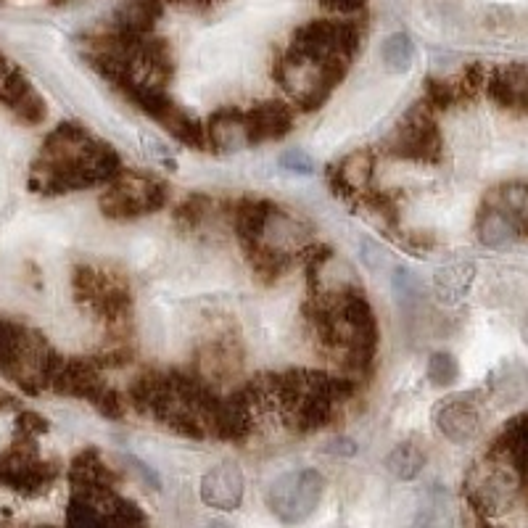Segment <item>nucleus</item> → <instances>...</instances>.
<instances>
[{
	"mask_svg": "<svg viewBox=\"0 0 528 528\" xmlns=\"http://www.w3.org/2000/svg\"><path fill=\"white\" fill-rule=\"evenodd\" d=\"M333 249L325 243H309L301 264L307 272V301L304 320L315 338L317 352L344 370L346 378H367L373 373L381 330L378 317L354 278H336L328 264Z\"/></svg>",
	"mask_w": 528,
	"mask_h": 528,
	"instance_id": "obj_1",
	"label": "nucleus"
},
{
	"mask_svg": "<svg viewBox=\"0 0 528 528\" xmlns=\"http://www.w3.org/2000/svg\"><path fill=\"white\" fill-rule=\"evenodd\" d=\"M362 51L360 24L346 19H315L296 27L272 66V77L291 109L317 111L346 80Z\"/></svg>",
	"mask_w": 528,
	"mask_h": 528,
	"instance_id": "obj_2",
	"label": "nucleus"
},
{
	"mask_svg": "<svg viewBox=\"0 0 528 528\" xmlns=\"http://www.w3.org/2000/svg\"><path fill=\"white\" fill-rule=\"evenodd\" d=\"M241 386L254 407L259 428L272 420L294 436H312L338 423L357 394L352 378L320 367L259 373Z\"/></svg>",
	"mask_w": 528,
	"mask_h": 528,
	"instance_id": "obj_3",
	"label": "nucleus"
},
{
	"mask_svg": "<svg viewBox=\"0 0 528 528\" xmlns=\"http://www.w3.org/2000/svg\"><path fill=\"white\" fill-rule=\"evenodd\" d=\"M127 404L183 439H217L222 394L193 370L143 367L127 386Z\"/></svg>",
	"mask_w": 528,
	"mask_h": 528,
	"instance_id": "obj_4",
	"label": "nucleus"
},
{
	"mask_svg": "<svg viewBox=\"0 0 528 528\" xmlns=\"http://www.w3.org/2000/svg\"><path fill=\"white\" fill-rule=\"evenodd\" d=\"M122 169V156L111 143L77 122H61L40 143L27 188L37 196H66L111 183Z\"/></svg>",
	"mask_w": 528,
	"mask_h": 528,
	"instance_id": "obj_5",
	"label": "nucleus"
},
{
	"mask_svg": "<svg viewBox=\"0 0 528 528\" xmlns=\"http://www.w3.org/2000/svg\"><path fill=\"white\" fill-rule=\"evenodd\" d=\"M233 233L251 272L262 283H275L307 249V230L264 196H241L233 204Z\"/></svg>",
	"mask_w": 528,
	"mask_h": 528,
	"instance_id": "obj_6",
	"label": "nucleus"
},
{
	"mask_svg": "<svg viewBox=\"0 0 528 528\" xmlns=\"http://www.w3.org/2000/svg\"><path fill=\"white\" fill-rule=\"evenodd\" d=\"M82 56L119 96L135 88H169L175 77V56L167 40L135 32L106 30L85 40Z\"/></svg>",
	"mask_w": 528,
	"mask_h": 528,
	"instance_id": "obj_7",
	"label": "nucleus"
},
{
	"mask_svg": "<svg viewBox=\"0 0 528 528\" xmlns=\"http://www.w3.org/2000/svg\"><path fill=\"white\" fill-rule=\"evenodd\" d=\"M72 296L77 307L96 320L106 344H132L130 280L109 264H77L72 270Z\"/></svg>",
	"mask_w": 528,
	"mask_h": 528,
	"instance_id": "obj_8",
	"label": "nucleus"
},
{
	"mask_svg": "<svg viewBox=\"0 0 528 528\" xmlns=\"http://www.w3.org/2000/svg\"><path fill=\"white\" fill-rule=\"evenodd\" d=\"M59 360L61 354L40 330L0 317V375L16 389L30 396L51 391Z\"/></svg>",
	"mask_w": 528,
	"mask_h": 528,
	"instance_id": "obj_9",
	"label": "nucleus"
},
{
	"mask_svg": "<svg viewBox=\"0 0 528 528\" xmlns=\"http://www.w3.org/2000/svg\"><path fill=\"white\" fill-rule=\"evenodd\" d=\"M51 391L69 399H82L106 420H122L127 415V396L119 394L109 381L106 370L93 357H64L53 373Z\"/></svg>",
	"mask_w": 528,
	"mask_h": 528,
	"instance_id": "obj_10",
	"label": "nucleus"
},
{
	"mask_svg": "<svg viewBox=\"0 0 528 528\" xmlns=\"http://www.w3.org/2000/svg\"><path fill=\"white\" fill-rule=\"evenodd\" d=\"M169 204V183L148 172L122 169L111 183L103 185L98 209L111 222H135L162 212Z\"/></svg>",
	"mask_w": 528,
	"mask_h": 528,
	"instance_id": "obj_11",
	"label": "nucleus"
},
{
	"mask_svg": "<svg viewBox=\"0 0 528 528\" xmlns=\"http://www.w3.org/2000/svg\"><path fill=\"white\" fill-rule=\"evenodd\" d=\"M59 462L40 455L37 439L11 436L6 447L0 449V489L19 494V497H40L56 484Z\"/></svg>",
	"mask_w": 528,
	"mask_h": 528,
	"instance_id": "obj_12",
	"label": "nucleus"
},
{
	"mask_svg": "<svg viewBox=\"0 0 528 528\" xmlns=\"http://www.w3.org/2000/svg\"><path fill=\"white\" fill-rule=\"evenodd\" d=\"M523 484L526 478L510 462L489 452L484 460L470 468L465 478V497L476 513L492 518V515H505L515 505Z\"/></svg>",
	"mask_w": 528,
	"mask_h": 528,
	"instance_id": "obj_13",
	"label": "nucleus"
},
{
	"mask_svg": "<svg viewBox=\"0 0 528 528\" xmlns=\"http://www.w3.org/2000/svg\"><path fill=\"white\" fill-rule=\"evenodd\" d=\"M444 151L439 117L423 98L415 101L396 122L394 132L386 140V154L399 162L436 164Z\"/></svg>",
	"mask_w": 528,
	"mask_h": 528,
	"instance_id": "obj_14",
	"label": "nucleus"
},
{
	"mask_svg": "<svg viewBox=\"0 0 528 528\" xmlns=\"http://www.w3.org/2000/svg\"><path fill=\"white\" fill-rule=\"evenodd\" d=\"M127 103H132L140 114H146L148 119H154L156 125L164 127L167 135L183 143L185 148L193 151H209L206 148V132L204 122L196 119L188 109H183L180 103L172 98L167 88H135L122 93Z\"/></svg>",
	"mask_w": 528,
	"mask_h": 528,
	"instance_id": "obj_15",
	"label": "nucleus"
},
{
	"mask_svg": "<svg viewBox=\"0 0 528 528\" xmlns=\"http://www.w3.org/2000/svg\"><path fill=\"white\" fill-rule=\"evenodd\" d=\"M325 494V478L315 468H299L283 473L267 489V507L280 523L296 526L315 515Z\"/></svg>",
	"mask_w": 528,
	"mask_h": 528,
	"instance_id": "obj_16",
	"label": "nucleus"
},
{
	"mask_svg": "<svg viewBox=\"0 0 528 528\" xmlns=\"http://www.w3.org/2000/svg\"><path fill=\"white\" fill-rule=\"evenodd\" d=\"M243 360H246V352H243L241 333L235 325L222 323L196 346L193 373L217 389V386H228L241 375Z\"/></svg>",
	"mask_w": 528,
	"mask_h": 528,
	"instance_id": "obj_17",
	"label": "nucleus"
},
{
	"mask_svg": "<svg viewBox=\"0 0 528 528\" xmlns=\"http://www.w3.org/2000/svg\"><path fill=\"white\" fill-rule=\"evenodd\" d=\"M325 180L333 196L346 204H362L365 193L375 185V154L373 151H354L341 162L325 169Z\"/></svg>",
	"mask_w": 528,
	"mask_h": 528,
	"instance_id": "obj_18",
	"label": "nucleus"
},
{
	"mask_svg": "<svg viewBox=\"0 0 528 528\" xmlns=\"http://www.w3.org/2000/svg\"><path fill=\"white\" fill-rule=\"evenodd\" d=\"M117 470L111 468L106 457L98 449L88 447L74 455L69 462V486L72 494L80 497H103V494L117 492Z\"/></svg>",
	"mask_w": 528,
	"mask_h": 528,
	"instance_id": "obj_19",
	"label": "nucleus"
},
{
	"mask_svg": "<svg viewBox=\"0 0 528 528\" xmlns=\"http://www.w3.org/2000/svg\"><path fill=\"white\" fill-rule=\"evenodd\" d=\"M246 117V132H249V146L275 143L283 140L294 130V109L286 101H264L243 109Z\"/></svg>",
	"mask_w": 528,
	"mask_h": 528,
	"instance_id": "obj_20",
	"label": "nucleus"
},
{
	"mask_svg": "<svg viewBox=\"0 0 528 528\" xmlns=\"http://www.w3.org/2000/svg\"><path fill=\"white\" fill-rule=\"evenodd\" d=\"M436 426L439 431L455 444H468L481 431V415L478 404L470 396H452L441 404L436 412Z\"/></svg>",
	"mask_w": 528,
	"mask_h": 528,
	"instance_id": "obj_21",
	"label": "nucleus"
},
{
	"mask_svg": "<svg viewBox=\"0 0 528 528\" xmlns=\"http://www.w3.org/2000/svg\"><path fill=\"white\" fill-rule=\"evenodd\" d=\"M201 499L204 505L230 513L241 507L243 499V473L230 462L214 465L204 478H201Z\"/></svg>",
	"mask_w": 528,
	"mask_h": 528,
	"instance_id": "obj_22",
	"label": "nucleus"
},
{
	"mask_svg": "<svg viewBox=\"0 0 528 528\" xmlns=\"http://www.w3.org/2000/svg\"><path fill=\"white\" fill-rule=\"evenodd\" d=\"M0 106H6L16 117V122H22V125L27 127L43 125L45 117H48V103L37 93V88L32 85L30 77H27L22 69H16V74L11 77V82H8Z\"/></svg>",
	"mask_w": 528,
	"mask_h": 528,
	"instance_id": "obj_23",
	"label": "nucleus"
},
{
	"mask_svg": "<svg viewBox=\"0 0 528 528\" xmlns=\"http://www.w3.org/2000/svg\"><path fill=\"white\" fill-rule=\"evenodd\" d=\"M486 93L497 106L528 111V64H507L486 77Z\"/></svg>",
	"mask_w": 528,
	"mask_h": 528,
	"instance_id": "obj_24",
	"label": "nucleus"
},
{
	"mask_svg": "<svg viewBox=\"0 0 528 528\" xmlns=\"http://www.w3.org/2000/svg\"><path fill=\"white\" fill-rule=\"evenodd\" d=\"M164 6H167V0H125L114 11L111 30L148 35V32H154V27L164 16Z\"/></svg>",
	"mask_w": 528,
	"mask_h": 528,
	"instance_id": "obj_25",
	"label": "nucleus"
},
{
	"mask_svg": "<svg viewBox=\"0 0 528 528\" xmlns=\"http://www.w3.org/2000/svg\"><path fill=\"white\" fill-rule=\"evenodd\" d=\"M489 452L510 462L528 481V415H518V418L510 420Z\"/></svg>",
	"mask_w": 528,
	"mask_h": 528,
	"instance_id": "obj_26",
	"label": "nucleus"
},
{
	"mask_svg": "<svg viewBox=\"0 0 528 528\" xmlns=\"http://www.w3.org/2000/svg\"><path fill=\"white\" fill-rule=\"evenodd\" d=\"M486 201L505 214L507 222L515 228V233L528 238V183L499 185L486 196Z\"/></svg>",
	"mask_w": 528,
	"mask_h": 528,
	"instance_id": "obj_27",
	"label": "nucleus"
},
{
	"mask_svg": "<svg viewBox=\"0 0 528 528\" xmlns=\"http://www.w3.org/2000/svg\"><path fill=\"white\" fill-rule=\"evenodd\" d=\"M478 241L489 246V249H505L518 238L515 228L507 222V217L499 212L497 206L484 201L481 212H478Z\"/></svg>",
	"mask_w": 528,
	"mask_h": 528,
	"instance_id": "obj_28",
	"label": "nucleus"
},
{
	"mask_svg": "<svg viewBox=\"0 0 528 528\" xmlns=\"http://www.w3.org/2000/svg\"><path fill=\"white\" fill-rule=\"evenodd\" d=\"M114 497H117V494H114ZM114 497L103 499V502H93V499L72 494L69 505H66V528H106L103 510H106V505H109Z\"/></svg>",
	"mask_w": 528,
	"mask_h": 528,
	"instance_id": "obj_29",
	"label": "nucleus"
},
{
	"mask_svg": "<svg viewBox=\"0 0 528 528\" xmlns=\"http://www.w3.org/2000/svg\"><path fill=\"white\" fill-rule=\"evenodd\" d=\"M426 460L428 457L420 444H415V441H404V444H399V447L391 452L386 465H389V470L399 478V481H412V478L420 476V470L426 468Z\"/></svg>",
	"mask_w": 528,
	"mask_h": 528,
	"instance_id": "obj_30",
	"label": "nucleus"
},
{
	"mask_svg": "<svg viewBox=\"0 0 528 528\" xmlns=\"http://www.w3.org/2000/svg\"><path fill=\"white\" fill-rule=\"evenodd\" d=\"M103 521H106V528H151L148 526L146 513H143V507L135 505L132 499L122 497V494H117V497L106 505Z\"/></svg>",
	"mask_w": 528,
	"mask_h": 528,
	"instance_id": "obj_31",
	"label": "nucleus"
},
{
	"mask_svg": "<svg viewBox=\"0 0 528 528\" xmlns=\"http://www.w3.org/2000/svg\"><path fill=\"white\" fill-rule=\"evenodd\" d=\"M209 212H212V198L204 196V193H191L185 201L177 204L175 222L180 225V228L191 233V230H198L201 225H204Z\"/></svg>",
	"mask_w": 528,
	"mask_h": 528,
	"instance_id": "obj_32",
	"label": "nucleus"
},
{
	"mask_svg": "<svg viewBox=\"0 0 528 528\" xmlns=\"http://www.w3.org/2000/svg\"><path fill=\"white\" fill-rule=\"evenodd\" d=\"M383 64L389 66V69H394V72H407L412 64V59H415V45H412V40L404 32H396V35H391L386 43H383Z\"/></svg>",
	"mask_w": 528,
	"mask_h": 528,
	"instance_id": "obj_33",
	"label": "nucleus"
},
{
	"mask_svg": "<svg viewBox=\"0 0 528 528\" xmlns=\"http://www.w3.org/2000/svg\"><path fill=\"white\" fill-rule=\"evenodd\" d=\"M470 280H473V264H455L449 270L439 272L436 278V286H439V294L444 299H460L465 291H468Z\"/></svg>",
	"mask_w": 528,
	"mask_h": 528,
	"instance_id": "obj_34",
	"label": "nucleus"
},
{
	"mask_svg": "<svg viewBox=\"0 0 528 528\" xmlns=\"http://www.w3.org/2000/svg\"><path fill=\"white\" fill-rule=\"evenodd\" d=\"M460 375V367H457V360L452 354L447 352H436L428 360V381L433 386H452Z\"/></svg>",
	"mask_w": 528,
	"mask_h": 528,
	"instance_id": "obj_35",
	"label": "nucleus"
},
{
	"mask_svg": "<svg viewBox=\"0 0 528 528\" xmlns=\"http://www.w3.org/2000/svg\"><path fill=\"white\" fill-rule=\"evenodd\" d=\"M51 431V423L35 410H19L14 420V433L16 436H27V439H40L45 433Z\"/></svg>",
	"mask_w": 528,
	"mask_h": 528,
	"instance_id": "obj_36",
	"label": "nucleus"
},
{
	"mask_svg": "<svg viewBox=\"0 0 528 528\" xmlns=\"http://www.w3.org/2000/svg\"><path fill=\"white\" fill-rule=\"evenodd\" d=\"M317 3L323 8H328V11H333V14L349 16V14H360L367 0H317Z\"/></svg>",
	"mask_w": 528,
	"mask_h": 528,
	"instance_id": "obj_37",
	"label": "nucleus"
},
{
	"mask_svg": "<svg viewBox=\"0 0 528 528\" xmlns=\"http://www.w3.org/2000/svg\"><path fill=\"white\" fill-rule=\"evenodd\" d=\"M16 69H19V66L11 64V61L0 53V101H3V93H6L8 82H11V77L16 74Z\"/></svg>",
	"mask_w": 528,
	"mask_h": 528,
	"instance_id": "obj_38",
	"label": "nucleus"
},
{
	"mask_svg": "<svg viewBox=\"0 0 528 528\" xmlns=\"http://www.w3.org/2000/svg\"><path fill=\"white\" fill-rule=\"evenodd\" d=\"M283 167L296 169V172H309V169H312V162H309V159H304L299 151H294V154H288L286 159H283Z\"/></svg>",
	"mask_w": 528,
	"mask_h": 528,
	"instance_id": "obj_39",
	"label": "nucleus"
},
{
	"mask_svg": "<svg viewBox=\"0 0 528 528\" xmlns=\"http://www.w3.org/2000/svg\"><path fill=\"white\" fill-rule=\"evenodd\" d=\"M167 3H175L180 8H191V11H204V8L217 6L220 0H167Z\"/></svg>",
	"mask_w": 528,
	"mask_h": 528,
	"instance_id": "obj_40",
	"label": "nucleus"
},
{
	"mask_svg": "<svg viewBox=\"0 0 528 528\" xmlns=\"http://www.w3.org/2000/svg\"><path fill=\"white\" fill-rule=\"evenodd\" d=\"M19 407V399H16L11 391H6L3 386H0V412H8V410H16Z\"/></svg>",
	"mask_w": 528,
	"mask_h": 528,
	"instance_id": "obj_41",
	"label": "nucleus"
},
{
	"mask_svg": "<svg viewBox=\"0 0 528 528\" xmlns=\"http://www.w3.org/2000/svg\"><path fill=\"white\" fill-rule=\"evenodd\" d=\"M206 528H233V526H230V523H225V521H214V523H209Z\"/></svg>",
	"mask_w": 528,
	"mask_h": 528,
	"instance_id": "obj_42",
	"label": "nucleus"
},
{
	"mask_svg": "<svg viewBox=\"0 0 528 528\" xmlns=\"http://www.w3.org/2000/svg\"><path fill=\"white\" fill-rule=\"evenodd\" d=\"M523 341L528 344V315H526V320H523Z\"/></svg>",
	"mask_w": 528,
	"mask_h": 528,
	"instance_id": "obj_43",
	"label": "nucleus"
},
{
	"mask_svg": "<svg viewBox=\"0 0 528 528\" xmlns=\"http://www.w3.org/2000/svg\"><path fill=\"white\" fill-rule=\"evenodd\" d=\"M8 526V518H6V513H0V528H6Z\"/></svg>",
	"mask_w": 528,
	"mask_h": 528,
	"instance_id": "obj_44",
	"label": "nucleus"
},
{
	"mask_svg": "<svg viewBox=\"0 0 528 528\" xmlns=\"http://www.w3.org/2000/svg\"><path fill=\"white\" fill-rule=\"evenodd\" d=\"M478 528H494V526H489V523H481V526H478Z\"/></svg>",
	"mask_w": 528,
	"mask_h": 528,
	"instance_id": "obj_45",
	"label": "nucleus"
},
{
	"mask_svg": "<svg viewBox=\"0 0 528 528\" xmlns=\"http://www.w3.org/2000/svg\"><path fill=\"white\" fill-rule=\"evenodd\" d=\"M35 528H53V526H35Z\"/></svg>",
	"mask_w": 528,
	"mask_h": 528,
	"instance_id": "obj_46",
	"label": "nucleus"
}]
</instances>
